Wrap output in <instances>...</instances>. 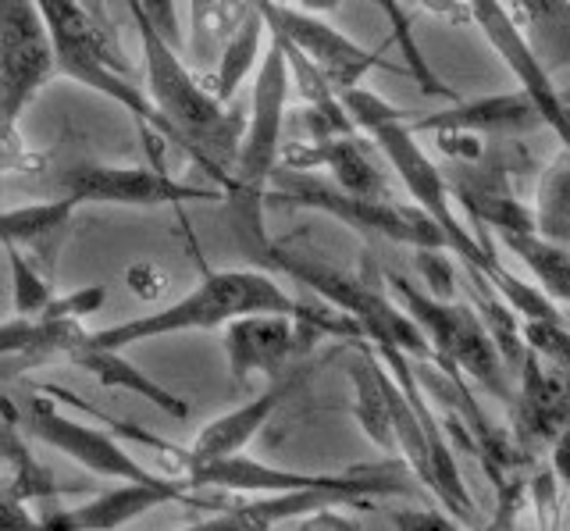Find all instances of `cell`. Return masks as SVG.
Here are the masks:
<instances>
[{
    "instance_id": "obj_33",
    "label": "cell",
    "mask_w": 570,
    "mask_h": 531,
    "mask_svg": "<svg viewBox=\"0 0 570 531\" xmlns=\"http://www.w3.org/2000/svg\"><path fill=\"white\" fill-rule=\"evenodd\" d=\"M517 4L524 8V14L531 22H549V19H557V14L567 11L570 0H517Z\"/></svg>"
},
{
    "instance_id": "obj_6",
    "label": "cell",
    "mask_w": 570,
    "mask_h": 531,
    "mask_svg": "<svg viewBox=\"0 0 570 531\" xmlns=\"http://www.w3.org/2000/svg\"><path fill=\"white\" fill-rule=\"evenodd\" d=\"M264 204H293V207H311L343 222L356 233H371L392 243L414 246V250H445V239L435 228V222L424 215L421 207L392 204V200H367L353 197L338 186L321 183L311 171L296 168H278L272 175V186L264 193Z\"/></svg>"
},
{
    "instance_id": "obj_34",
    "label": "cell",
    "mask_w": 570,
    "mask_h": 531,
    "mask_svg": "<svg viewBox=\"0 0 570 531\" xmlns=\"http://www.w3.org/2000/svg\"><path fill=\"white\" fill-rule=\"evenodd\" d=\"M539 528L542 531H557L560 524V507H557V495H552L549 482H539Z\"/></svg>"
},
{
    "instance_id": "obj_32",
    "label": "cell",
    "mask_w": 570,
    "mask_h": 531,
    "mask_svg": "<svg viewBox=\"0 0 570 531\" xmlns=\"http://www.w3.org/2000/svg\"><path fill=\"white\" fill-rule=\"evenodd\" d=\"M406 4L435 14V19H450V22L468 19V0H406Z\"/></svg>"
},
{
    "instance_id": "obj_15",
    "label": "cell",
    "mask_w": 570,
    "mask_h": 531,
    "mask_svg": "<svg viewBox=\"0 0 570 531\" xmlns=\"http://www.w3.org/2000/svg\"><path fill=\"white\" fill-rule=\"evenodd\" d=\"M196 492L200 489H193L186 478H165V482H157V485L118 482L115 489H107L79 507L50 513V518H43V531H118L157 507L204 503V500H196Z\"/></svg>"
},
{
    "instance_id": "obj_25",
    "label": "cell",
    "mask_w": 570,
    "mask_h": 531,
    "mask_svg": "<svg viewBox=\"0 0 570 531\" xmlns=\"http://www.w3.org/2000/svg\"><path fill=\"white\" fill-rule=\"evenodd\" d=\"M4 250H8V272H11L14 317H43L58 293H53L47 275L36 268V264H29L22 246H4Z\"/></svg>"
},
{
    "instance_id": "obj_37",
    "label": "cell",
    "mask_w": 570,
    "mask_h": 531,
    "mask_svg": "<svg viewBox=\"0 0 570 531\" xmlns=\"http://www.w3.org/2000/svg\"><path fill=\"white\" fill-rule=\"evenodd\" d=\"M563 322H567V325H570V311H563Z\"/></svg>"
},
{
    "instance_id": "obj_21",
    "label": "cell",
    "mask_w": 570,
    "mask_h": 531,
    "mask_svg": "<svg viewBox=\"0 0 570 531\" xmlns=\"http://www.w3.org/2000/svg\"><path fill=\"white\" fill-rule=\"evenodd\" d=\"M495 239L503 243L507 250L534 275L539 289L549 299L570 307V246L552 243L542 233H534V228H521V233H495Z\"/></svg>"
},
{
    "instance_id": "obj_26",
    "label": "cell",
    "mask_w": 570,
    "mask_h": 531,
    "mask_svg": "<svg viewBox=\"0 0 570 531\" xmlns=\"http://www.w3.org/2000/svg\"><path fill=\"white\" fill-rule=\"evenodd\" d=\"M107 299V289L104 286H86V289H76L68 296H53V304L43 317H58V322H82V317H94Z\"/></svg>"
},
{
    "instance_id": "obj_31",
    "label": "cell",
    "mask_w": 570,
    "mask_h": 531,
    "mask_svg": "<svg viewBox=\"0 0 570 531\" xmlns=\"http://www.w3.org/2000/svg\"><path fill=\"white\" fill-rule=\"evenodd\" d=\"M549 460H552V478H557V482L570 492V424L549 446Z\"/></svg>"
},
{
    "instance_id": "obj_14",
    "label": "cell",
    "mask_w": 570,
    "mask_h": 531,
    "mask_svg": "<svg viewBox=\"0 0 570 531\" xmlns=\"http://www.w3.org/2000/svg\"><path fill=\"white\" fill-rule=\"evenodd\" d=\"M314 343L296 317L285 314H246L225 325V357L232 382L264 375L267 382L289 371L296 353H307Z\"/></svg>"
},
{
    "instance_id": "obj_18",
    "label": "cell",
    "mask_w": 570,
    "mask_h": 531,
    "mask_svg": "<svg viewBox=\"0 0 570 531\" xmlns=\"http://www.w3.org/2000/svg\"><path fill=\"white\" fill-rule=\"evenodd\" d=\"M303 382V367H289L282 371L278 378L267 382V389L261 396H254L249 403L236 406L222 417L207 421L196 439L189 442V456L193 460H214V456H232V453H243L249 442L257 439V432L264 429L267 421L275 417L278 406L296 393V385Z\"/></svg>"
},
{
    "instance_id": "obj_16",
    "label": "cell",
    "mask_w": 570,
    "mask_h": 531,
    "mask_svg": "<svg viewBox=\"0 0 570 531\" xmlns=\"http://www.w3.org/2000/svg\"><path fill=\"white\" fill-rule=\"evenodd\" d=\"M542 126L534 104L517 94H489L474 100H453L432 115H406V129L414 136H442V132H468V136H510Z\"/></svg>"
},
{
    "instance_id": "obj_5",
    "label": "cell",
    "mask_w": 570,
    "mask_h": 531,
    "mask_svg": "<svg viewBox=\"0 0 570 531\" xmlns=\"http://www.w3.org/2000/svg\"><path fill=\"white\" fill-rule=\"evenodd\" d=\"M389 293L410 314V322L432 346V364L439 371H460L474 378L481 389H489L495 400L513 403V385L507 378V357L495 346L492 332L481 322V314L463 304H445V299L417 289L414 282L389 272Z\"/></svg>"
},
{
    "instance_id": "obj_13",
    "label": "cell",
    "mask_w": 570,
    "mask_h": 531,
    "mask_svg": "<svg viewBox=\"0 0 570 531\" xmlns=\"http://www.w3.org/2000/svg\"><path fill=\"white\" fill-rule=\"evenodd\" d=\"M261 8L267 32L289 47H296L321 76L332 82L335 94L353 90L367 79V72L382 65L379 50H367L356 40H350L346 32H338L335 26L325 22V14L303 11L293 4H278V0H254Z\"/></svg>"
},
{
    "instance_id": "obj_23",
    "label": "cell",
    "mask_w": 570,
    "mask_h": 531,
    "mask_svg": "<svg viewBox=\"0 0 570 531\" xmlns=\"http://www.w3.org/2000/svg\"><path fill=\"white\" fill-rule=\"evenodd\" d=\"M374 8L382 11V19L389 22V32H392V43H396V50H400V58H403V65H406V76L417 82V90L424 94V97H435V100H460L456 97V90L450 82H445L435 68H432V61L424 58V50H421V43H417V29H414V19H410V8L403 4V0H371Z\"/></svg>"
},
{
    "instance_id": "obj_12",
    "label": "cell",
    "mask_w": 570,
    "mask_h": 531,
    "mask_svg": "<svg viewBox=\"0 0 570 531\" xmlns=\"http://www.w3.org/2000/svg\"><path fill=\"white\" fill-rule=\"evenodd\" d=\"M61 197L76 204L111 207H171V204H225L222 186H189L168 171L147 165H104L86 161L61 171Z\"/></svg>"
},
{
    "instance_id": "obj_2",
    "label": "cell",
    "mask_w": 570,
    "mask_h": 531,
    "mask_svg": "<svg viewBox=\"0 0 570 531\" xmlns=\"http://www.w3.org/2000/svg\"><path fill=\"white\" fill-rule=\"evenodd\" d=\"M338 100H343L346 115L353 118L356 132H364L371 144L379 147L392 175H400L403 189L414 197V207H421L424 215L435 222V228L445 239V254H453L463 268L471 272V278H485V272L495 264L492 246L481 243L471 228L456 218L450 179H445L442 168L424 154L417 136L406 129V111L382 100L374 90H367V86L343 90Z\"/></svg>"
},
{
    "instance_id": "obj_17",
    "label": "cell",
    "mask_w": 570,
    "mask_h": 531,
    "mask_svg": "<svg viewBox=\"0 0 570 531\" xmlns=\"http://www.w3.org/2000/svg\"><path fill=\"white\" fill-rule=\"evenodd\" d=\"M379 147L371 144L364 132H350V136H328V139H311L303 154H289L278 168H296V171H311V168H328L335 186L353 197H367V200H389V183H385V168L379 165Z\"/></svg>"
},
{
    "instance_id": "obj_28",
    "label": "cell",
    "mask_w": 570,
    "mask_h": 531,
    "mask_svg": "<svg viewBox=\"0 0 570 531\" xmlns=\"http://www.w3.org/2000/svg\"><path fill=\"white\" fill-rule=\"evenodd\" d=\"M353 507L364 503H328L307 513V518H299L289 531H361V518H353Z\"/></svg>"
},
{
    "instance_id": "obj_4",
    "label": "cell",
    "mask_w": 570,
    "mask_h": 531,
    "mask_svg": "<svg viewBox=\"0 0 570 531\" xmlns=\"http://www.w3.org/2000/svg\"><path fill=\"white\" fill-rule=\"evenodd\" d=\"M36 8H40L50 32L58 76L107 97L121 111H129L142 129L150 126L165 136V121L154 111L147 90L136 86L132 65L118 50L111 26H104L86 0H36Z\"/></svg>"
},
{
    "instance_id": "obj_35",
    "label": "cell",
    "mask_w": 570,
    "mask_h": 531,
    "mask_svg": "<svg viewBox=\"0 0 570 531\" xmlns=\"http://www.w3.org/2000/svg\"><path fill=\"white\" fill-rule=\"evenodd\" d=\"M343 0H296V8L303 11H314V14H332Z\"/></svg>"
},
{
    "instance_id": "obj_36",
    "label": "cell",
    "mask_w": 570,
    "mask_h": 531,
    "mask_svg": "<svg viewBox=\"0 0 570 531\" xmlns=\"http://www.w3.org/2000/svg\"><path fill=\"white\" fill-rule=\"evenodd\" d=\"M86 4H89V11H94L104 26H111V19H107V4H104V0H86Z\"/></svg>"
},
{
    "instance_id": "obj_22",
    "label": "cell",
    "mask_w": 570,
    "mask_h": 531,
    "mask_svg": "<svg viewBox=\"0 0 570 531\" xmlns=\"http://www.w3.org/2000/svg\"><path fill=\"white\" fill-rule=\"evenodd\" d=\"M531 222L534 233H542L560 246H570V147H560L542 168L539 186H534Z\"/></svg>"
},
{
    "instance_id": "obj_20",
    "label": "cell",
    "mask_w": 570,
    "mask_h": 531,
    "mask_svg": "<svg viewBox=\"0 0 570 531\" xmlns=\"http://www.w3.org/2000/svg\"><path fill=\"white\" fill-rule=\"evenodd\" d=\"M264 40H267V22L261 8L249 0L246 19L239 29L225 40L218 61H214V76H210V94L222 104H232L239 94V86L257 72V65L264 58Z\"/></svg>"
},
{
    "instance_id": "obj_11",
    "label": "cell",
    "mask_w": 570,
    "mask_h": 531,
    "mask_svg": "<svg viewBox=\"0 0 570 531\" xmlns=\"http://www.w3.org/2000/svg\"><path fill=\"white\" fill-rule=\"evenodd\" d=\"M468 19L478 26L481 37L489 40L499 61L510 68V76L517 79V90L534 104L542 126L557 132L560 147H570V100L546 72L539 50L531 47L528 32L513 19V11L503 0H468Z\"/></svg>"
},
{
    "instance_id": "obj_29",
    "label": "cell",
    "mask_w": 570,
    "mask_h": 531,
    "mask_svg": "<svg viewBox=\"0 0 570 531\" xmlns=\"http://www.w3.org/2000/svg\"><path fill=\"white\" fill-rule=\"evenodd\" d=\"M214 11H218V0H189V61L193 65H200Z\"/></svg>"
},
{
    "instance_id": "obj_3",
    "label": "cell",
    "mask_w": 570,
    "mask_h": 531,
    "mask_svg": "<svg viewBox=\"0 0 570 531\" xmlns=\"http://www.w3.org/2000/svg\"><path fill=\"white\" fill-rule=\"evenodd\" d=\"M246 314L307 317L311 304L296 299L264 268H225V272H207L196 282V289H189L183 299H175V304L160 307L154 314H142V317H129V322L86 332L82 343L104 346V350H125L147 340H160V335L225 328L228 322H236V317H246Z\"/></svg>"
},
{
    "instance_id": "obj_24",
    "label": "cell",
    "mask_w": 570,
    "mask_h": 531,
    "mask_svg": "<svg viewBox=\"0 0 570 531\" xmlns=\"http://www.w3.org/2000/svg\"><path fill=\"white\" fill-rule=\"evenodd\" d=\"M76 200L58 197L43 204H26L0 210V246H50L65 236V228L76 215Z\"/></svg>"
},
{
    "instance_id": "obj_19",
    "label": "cell",
    "mask_w": 570,
    "mask_h": 531,
    "mask_svg": "<svg viewBox=\"0 0 570 531\" xmlns=\"http://www.w3.org/2000/svg\"><path fill=\"white\" fill-rule=\"evenodd\" d=\"M68 364L82 367L86 375H94L104 389H121V393H132L139 400L154 403L160 414L171 417V421H186L189 417V403L183 396H175L171 389L160 385L154 375H147L142 367H136L125 350H104V346H86L79 343L71 350Z\"/></svg>"
},
{
    "instance_id": "obj_27",
    "label": "cell",
    "mask_w": 570,
    "mask_h": 531,
    "mask_svg": "<svg viewBox=\"0 0 570 531\" xmlns=\"http://www.w3.org/2000/svg\"><path fill=\"white\" fill-rule=\"evenodd\" d=\"M389 521L396 531H463L453 513L445 510H424V507H406V510H389Z\"/></svg>"
},
{
    "instance_id": "obj_8",
    "label": "cell",
    "mask_w": 570,
    "mask_h": 531,
    "mask_svg": "<svg viewBox=\"0 0 570 531\" xmlns=\"http://www.w3.org/2000/svg\"><path fill=\"white\" fill-rule=\"evenodd\" d=\"M403 464L385 460L382 471H346V474H321V471H293L275 468L243 453L214 456V460H193L186 482L193 489H214V492H246V495H267V492H293V489H350L364 500H385V495H406V482L396 474Z\"/></svg>"
},
{
    "instance_id": "obj_9",
    "label": "cell",
    "mask_w": 570,
    "mask_h": 531,
    "mask_svg": "<svg viewBox=\"0 0 570 531\" xmlns=\"http://www.w3.org/2000/svg\"><path fill=\"white\" fill-rule=\"evenodd\" d=\"M11 406V400H8ZM11 417L18 421V429L26 435H32L43 446L65 453L68 460H76L79 468H86L89 474H100L107 482H139V485H157L165 478L175 474H160L142 468L139 460L121 446L118 439H111L97 424H82L76 417L61 414L47 396L29 393L26 400H18V406H11Z\"/></svg>"
},
{
    "instance_id": "obj_1",
    "label": "cell",
    "mask_w": 570,
    "mask_h": 531,
    "mask_svg": "<svg viewBox=\"0 0 570 531\" xmlns=\"http://www.w3.org/2000/svg\"><path fill=\"white\" fill-rule=\"evenodd\" d=\"M132 14L136 37L142 47V90H147L154 111L165 121V139L193 157L214 186L228 193L232 168L239 157V139L246 129V118L236 104H222L210 94V86L196 79L189 61H183L178 47L160 32L139 0H125Z\"/></svg>"
},
{
    "instance_id": "obj_7",
    "label": "cell",
    "mask_w": 570,
    "mask_h": 531,
    "mask_svg": "<svg viewBox=\"0 0 570 531\" xmlns=\"http://www.w3.org/2000/svg\"><path fill=\"white\" fill-rule=\"evenodd\" d=\"M293 76L285 61L282 43L267 32L264 58L254 72V94H249V115L239 139V157L232 168V186L225 197L264 204V193L272 186V175L282 165V132L289 115Z\"/></svg>"
},
{
    "instance_id": "obj_30",
    "label": "cell",
    "mask_w": 570,
    "mask_h": 531,
    "mask_svg": "<svg viewBox=\"0 0 570 531\" xmlns=\"http://www.w3.org/2000/svg\"><path fill=\"white\" fill-rule=\"evenodd\" d=\"M139 8L147 11V19L178 47L183 32H178V4H175V0H139Z\"/></svg>"
},
{
    "instance_id": "obj_10",
    "label": "cell",
    "mask_w": 570,
    "mask_h": 531,
    "mask_svg": "<svg viewBox=\"0 0 570 531\" xmlns=\"http://www.w3.org/2000/svg\"><path fill=\"white\" fill-rule=\"evenodd\" d=\"M53 76L58 61L36 0H0V129H14Z\"/></svg>"
}]
</instances>
